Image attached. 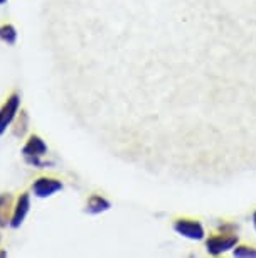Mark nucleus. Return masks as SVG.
<instances>
[{
  "mask_svg": "<svg viewBox=\"0 0 256 258\" xmlns=\"http://www.w3.org/2000/svg\"><path fill=\"white\" fill-rule=\"evenodd\" d=\"M16 126H14V135L16 137H24L27 132V128H29V115H27V111H21V115L17 113L16 116Z\"/></svg>",
  "mask_w": 256,
  "mask_h": 258,
  "instance_id": "obj_9",
  "label": "nucleus"
},
{
  "mask_svg": "<svg viewBox=\"0 0 256 258\" xmlns=\"http://www.w3.org/2000/svg\"><path fill=\"white\" fill-rule=\"evenodd\" d=\"M46 154H47V145L39 135L29 137L27 144L24 145V149H22V155H24V159H26V162L37 169H46L47 165H49V162L42 160V157H44Z\"/></svg>",
  "mask_w": 256,
  "mask_h": 258,
  "instance_id": "obj_1",
  "label": "nucleus"
},
{
  "mask_svg": "<svg viewBox=\"0 0 256 258\" xmlns=\"http://www.w3.org/2000/svg\"><path fill=\"white\" fill-rule=\"evenodd\" d=\"M174 230H176L177 235L189 238V240L201 241L206 238L204 226H202L201 221H197V220H177L174 223Z\"/></svg>",
  "mask_w": 256,
  "mask_h": 258,
  "instance_id": "obj_4",
  "label": "nucleus"
},
{
  "mask_svg": "<svg viewBox=\"0 0 256 258\" xmlns=\"http://www.w3.org/2000/svg\"><path fill=\"white\" fill-rule=\"evenodd\" d=\"M0 241H2V236H0Z\"/></svg>",
  "mask_w": 256,
  "mask_h": 258,
  "instance_id": "obj_14",
  "label": "nucleus"
},
{
  "mask_svg": "<svg viewBox=\"0 0 256 258\" xmlns=\"http://www.w3.org/2000/svg\"><path fill=\"white\" fill-rule=\"evenodd\" d=\"M234 256H246V258H256V248L253 246H246V245H241V246H236L234 248Z\"/></svg>",
  "mask_w": 256,
  "mask_h": 258,
  "instance_id": "obj_11",
  "label": "nucleus"
},
{
  "mask_svg": "<svg viewBox=\"0 0 256 258\" xmlns=\"http://www.w3.org/2000/svg\"><path fill=\"white\" fill-rule=\"evenodd\" d=\"M19 108H21V95L12 93L0 108V135L6 134L9 126L14 123V120H16L19 113Z\"/></svg>",
  "mask_w": 256,
  "mask_h": 258,
  "instance_id": "obj_2",
  "label": "nucleus"
},
{
  "mask_svg": "<svg viewBox=\"0 0 256 258\" xmlns=\"http://www.w3.org/2000/svg\"><path fill=\"white\" fill-rule=\"evenodd\" d=\"M0 39H2L6 44L12 46L16 44L17 41V29L12 26V24H4L0 26Z\"/></svg>",
  "mask_w": 256,
  "mask_h": 258,
  "instance_id": "obj_10",
  "label": "nucleus"
},
{
  "mask_svg": "<svg viewBox=\"0 0 256 258\" xmlns=\"http://www.w3.org/2000/svg\"><path fill=\"white\" fill-rule=\"evenodd\" d=\"M253 225H254V230H256V213L253 214Z\"/></svg>",
  "mask_w": 256,
  "mask_h": 258,
  "instance_id": "obj_12",
  "label": "nucleus"
},
{
  "mask_svg": "<svg viewBox=\"0 0 256 258\" xmlns=\"http://www.w3.org/2000/svg\"><path fill=\"white\" fill-rule=\"evenodd\" d=\"M29 209H31V196L27 192H22L21 196L17 198V203L14 206V213H12V220H11V226L12 228H19L26 220V216L29 214Z\"/></svg>",
  "mask_w": 256,
  "mask_h": 258,
  "instance_id": "obj_6",
  "label": "nucleus"
},
{
  "mask_svg": "<svg viewBox=\"0 0 256 258\" xmlns=\"http://www.w3.org/2000/svg\"><path fill=\"white\" fill-rule=\"evenodd\" d=\"M64 187L62 186L61 181H57V179H52V177H39L37 181H34L32 184V192L36 198H49L52 194H56L57 191H61V189Z\"/></svg>",
  "mask_w": 256,
  "mask_h": 258,
  "instance_id": "obj_5",
  "label": "nucleus"
},
{
  "mask_svg": "<svg viewBox=\"0 0 256 258\" xmlns=\"http://www.w3.org/2000/svg\"><path fill=\"white\" fill-rule=\"evenodd\" d=\"M6 2H7V0H0V6H4Z\"/></svg>",
  "mask_w": 256,
  "mask_h": 258,
  "instance_id": "obj_13",
  "label": "nucleus"
},
{
  "mask_svg": "<svg viewBox=\"0 0 256 258\" xmlns=\"http://www.w3.org/2000/svg\"><path fill=\"white\" fill-rule=\"evenodd\" d=\"M14 213V198L9 192L0 194V228L11 226Z\"/></svg>",
  "mask_w": 256,
  "mask_h": 258,
  "instance_id": "obj_7",
  "label": "nucleus"
},
{
  "mask_svg": "<svg viewBox=\"0 0 256 258\" xmlns=\"http://www.w3.org/2000/svg\"><path fill=\"white\" fill-rule=\"evenodd\" d=\"M112 208V203L108 199H105L103 196L100 194H93L90 199H88V204H86V213L90 214H100V213H105Z\"/></svg>",
  "mask_w": 256,
  "mask_h": 258,
  "instance_id": "obj_8",
  "label": "nucleus"
},
{
  "mask_svg": "<svg viewBox=\"0 0 256 258\" xmlns=\"http://www.w3.org/2000/svg\"><path fill=\"white\" fill-rule=\"evenodd\" d=\"M238 245V236L231 235V233H223V235H214L209 236V240L206 241V250L209 255L217 256L221 253L229 251L231 248Z\"/></svg>",
  "mask_w": 256,
  "mask_h": 258,
  "instance_id": "obj_3",
  "label": "nucleus"
}]
</instances>
